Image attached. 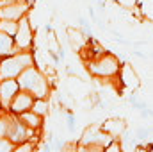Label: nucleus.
Returning <instances> with one entry per match:
<instances>
[{
	"label": "nucleus",
	"mask_w": 153,
	"mask_h": 152,
	"mask_svg": "<svg viewBox=\"0 0 153 152\" xmlns=\"http://www.w3.org/2000/svg\"><path fill=\"white\" fill-rule=\"evenodd\" d=\"M16 81L20 84V90L30 93L34 99H48L50 95V82L36 66H30L25 72H22Z\"/></svg>",
	"instance_id": "f257e3e1"
},
{
	"label": "nucleus",
	"mask_w": 153,
	"mask_h": 152,
	"mask_svg": "<svg viewBox=\"0 0 153 152\" xmlns=\"http://www.w3.org/2000/svg\"><path fill=\"white\" fill-rule=\"evenodd\" d=\"M30 66H36L34 56L30 50L16 52L9 57H4V59H0V81L2 79H18L22 72H25Z\"/></svg>",
	"instance_id": "f03ea898"
},
{
	"label": "nucleus",
	"mask_w": 153,
	"mask_h": 152,
	"mask_svg": "<svg viewBox=\"0 0 153 152\" xmlns=\"http://www.w3.org/2000/svg\"><path fill=\"white\" fill-rule=\"evenodd\" d=\"M87 72L93 77H100V79H111V77L119 75L121 72V63L114 54H102L96 59L87 63Z\"/></svg>",
	"instance_id": "7ed1b4c3"
},
{
	"label": "nucleus",
	"mask_w": 153,
	"mask_h": 152,
	"mask_svg": "<svg viewBox=\"0 0 153 152\" xmlns=\"http://www.w3.org/2000/svg\"><path fill=\"white\" fill-rule=\"evenodd\" d=\"M14 43H16V48L20 52H27L32 48V43H34V31H32V25H30V20L29 16H23L20 22H18V32L14 34Z\"/></svg>",
	"instance_id": "20e7f679"
},
{
	"label": "nucleus",
	"mask_w": 153,
	"mask_h": 152,
	"mask_svg": "<svg viewBox=\"0 0 153 152\" xmlns=\"http://www.w3.org/2000/svg\"><path fill=\"white\" fill-rule=\"evenodd\" d=\"M27 13H29V2L27 0H14L13 4L0 7V20L20 22L23 16H27Z\"/></svg>",
	"instance_id": "39448f33"
},
{
	"label": "nucleus",
	"mask_w": 153,
	"mask_h": 152,
	"mask_svg": "<svg viewBox=\"0 0 153 152\" xmlns=\"http://www.w3.org/2000/svg\"><path fill=\"white\" fill-rule=\"evenodd\" d=\"M20 91V84L16 79H2L0 81V102L4 109H9V104Z\"/></svg>",
	"instance_id": "423d86ee"
},
{
	"label": "nucleus",
	"mask_w": 153,
	"mask_h": 152,
	"mask_svg": "<svg viewBox=\"0 0 153 152\" xmlns=\"http://www.w3.org/2000/svg\"><path fill=\"white\" fill-rule=\"evenodd\" d=\"M34 97L30 95V93H27V91H18L16 93V97L13 99V102L9 104V111L13 114H22L25 113V111H30L32 109V106H34Z\"/></svg>",
	"instance_id": "0eeeda50"
},
{
	"label": "nucleus",
	"mask_w": 153,
	"mask_h": 152,
	"mask_svg": "<svg viewBox=\"0 0 153 152\" xmlns=\"http://www.w3.org/2000/svg\"><path fill=\"white\" fill-rule=\"evenodd\" d=\"M125 129H126V122L121 120V118H111V120H107V122L102 125V131L107 132L109 136H112L114 140H117V138L125 132Z\"/></svg>",
	"instance_id": "6e6552de"
},
{
	"label": "nucleus",
	"mask_w": 153,
	"mask_h": 152,
	"mask_svg": "<svg viewBox=\"0 0 153 152\" xmlns=\"http://www.w3.org/2000/svg\"><path fill=\"white\" fill-rule=\"evenodd\" d=\"M16 52H20V50L16 48L14 38L0 31V59L9 57V56H13V54H16Z\"/></svg>",
	"instance_id": "1a4fd4ad"
},
{
	"label": "nucleus",
	"mask_w": 153,
	"mask_h": 152,
	"mask_svg": "<svg viewBox=\"0 0 153 152\" xmlns=\"http://www.w3.org/2000/svg\"><path fill=\"white\" fill-rule=\"evenodd\" d=\"M68 39H70V43H71V47L75 48L76 52H80L87 43H89V39L85 38V34H84V31L82 29H75V27H70L68 31Z\"/></svg>",
	"instance_id": "9d476101"
},
{
	"label": "nucleus",
	"mask_w": 153,
	"mask_h": 152,
	"mask_svg": "<svg viewBox=\"0 0 153 152\" xmlns=\"http://www.w3.org/2000/svg\"><path fill=\"white\" fill-rule=\"evenodd\" d=\"M119 75H121V81H123V84H125V86L134 88V90H135V88H139V77H137V74L134 72V68H132L130 65L121 66Z\"/></svg>",
	"instance_id": "9b49d317"
},
{
	"label": "nucleus",
	"mask_w": 153,
	"mask_h": 152,
	"mask_svg": "<svg viewBox=\"0 0 153 152\" xmlns=\"http://www.w3.org/2000/svg\"><path fill=\"white\" fill-rule=\"evenodd\" d=\"M18 118L22 120V123H25L29 129H34V131H38L39 127L43 125V116L36 114L32 109H30V111H25V113H22V114H18Z\"/></svg>",
	"instance_id": "f8f14e48"
},
{
	"label": "nucleus",
	"mask_w": 153,
	"mask_h": 152,
	"mask_svg": "<svg viewBox=\"0 0 153 152\" xmlns=\"http://www.w3.org/2000/svg\"><path fill=\"white\" fill-rule=\"evenodd\" d=\"M0 31L14 38V34L18 32V22H13V20H0Z\"/></svg>",
	"instance_id": "ddd939ff"
},
{
	"label": "nucleus",
	"mask_w": 153,
	"mask_h": 152,
	"mask_svg": "<svg viewBox=\"0 0 153 152\" xmlns=\"http://www.w3.org/2000/svg\"><path fill=\"white\" fill-rule=\"evenodd\" d=\"M32 111L45 118L48 114V100L46 99H36L34 100V106H32Z\"/></svg>",
	"instance_id": "4468645a"
},
{
	"label": "nucleus",
	"mask_w": 153,
	"mask_h": 152,
	"mask_svg": "<svg viewBox=\"0 0 153 152\" xmlns=\"http://www.w3.org/2000/svg\"><path fill=\"white\" fill-rule=\"evenodd\" d=\"M13 152H34V143H32V141H23V143H18V145H14Z\"/></svg>",
	"instance_id": "2eb2a0df"
},
{
	"label": "nucleus",
	"mask_w": 153,
	"mask_h": 152,
	"mask_svg": "<svg viewBox=\"0 0 153 152\" xmlns=\"http://www.w3.org/2000/svg\"><path fill=\"white\" fill-rule=\"evenodd\" d=\"M14 143L9 138H0V152H13Z\"/></svg>",
	"instance_id": "dca6fc26"
},
{
	"label": "nucleus",
	"mask_w": 153,
	"mask_h": 152,
	"mask_svg": "<svg viewBox=\"0 0 153 152\" xmlns=\"http://www.w3.org/2000/svg\"><path fill=\"white\" fill-rule=\"evenodd\" d=\"M103 152H123V149H121V145H119L117 140H112V141L103 149Z\"/></svg>",
	"instance_id": "f3484780"
},
{
	"label": "nucleus",
	"mask_w": 153,
	"mask_h": 152,
	"mask_svg": "<svg viewBox=\"0 0 153 152\" xmlns=\"http://www.w3.org/2000/svg\"><path fill=\"white\" fill-rule=\"evenodd\" d=\"M150 152H153V145H152V147H150Z\"/></svg>",
	"instance_id": "a211bd4d"
},
{
	"label": "nucleus",
	"mask_w": 153,
	"mask_h": 152,
	"mask_svg": "<svg viewBox=\"0 0 153 152\" xmlns=\"http://www.w3.org/2000/svg\"><path fill=\"white\" fill-rule=\"evenodd\" d=\"M2 109H4V108H2V102H0V111H2Z\"/></svg>",
	"instance_id": "6ab92c4d"
}]
</instances>
